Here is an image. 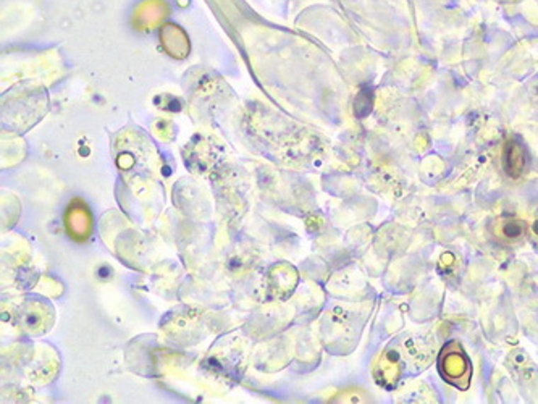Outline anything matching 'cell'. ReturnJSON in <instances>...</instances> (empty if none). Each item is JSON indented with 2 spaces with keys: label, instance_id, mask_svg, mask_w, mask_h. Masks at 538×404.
Wrapping results in <instances>:
<instances>
[{
  "label": "cell",
  "instance_id": "6da1fadb",
  "mask_svg": "<svg viewBox=\"0 0 538 404\" xmlns=\"http://www.w3.org/2000/svg\"><path fill=\"white\" fill-rule=\"evenodd\" d=\"M438 371L446 382L467 390L472 377V364L457 341H450L438 357Z\"/></svg>",
  "mask_w": 538,
  "mask_h": 404
},
{
  "label": "cell",
  "instance_id": "7a4b0ae2",
  "mask_svg": "<svg viewBox=\"0 0 538 404\" xmlns=\"http://www.w3.org/2000/svg\"><path fill=\"white\" fill-rule=\"evenodd\" d=\"M524 149L519 142H508L505 147V154H503V167H505L506 173L513 178H516L524 170Z\"/></svg>",
  "mask_w": 538,
  "mask_h": 404
},
{
  "label": "cell",
  "instance_id": "3957f363",
  "mask_svg": "<svg viewBox=\"0 0 538 404\" xmlns=\"http://www.w3.org/2000/svg\"><path fill=\"white\" fill-rule=\"evenodd\" d=\"M525 235V224H522L520 220L511 219L506 220L503 224V236L508 238V240H519Z\"/></svg>",
  "mask_w": 538,
  "mask_h": 404
}]
</instances>
